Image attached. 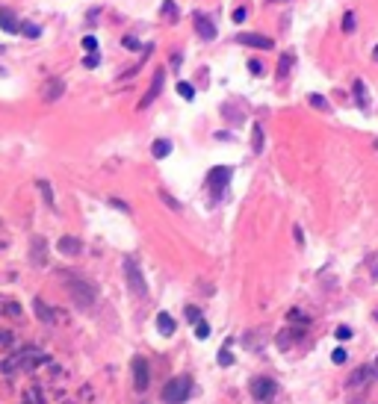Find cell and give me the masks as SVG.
<instances>
[{
  "label": "cell",
  "instance_id": "obj_32",
  "mask_svg": "<svg viewBox=\"0 0 378 404\" xmlns=\"http://www.w3.org/2000/svg\"><path fill=\"white\" fill-rule=\"evenodd\" d=\"M83 50L98 53V39H95V35H86V39H83Z\"/></svg>",
  "mask_w": 378,
  "mask_h": 404
},
{
  "label": "cell",
  "instance_id": "obj_11",
  "mask_svg": "<svg viewBox=\"0 0 378 404\" xmlns=\"http://www.w3.org/2000/svg\"><path fill=\"white\" fill-rule=\"evenodd\" d=\"M62 95H65V80H62V77H51V80L45 83V89H42V97H45L48 103L59 100Z\"/></svg>",
  "mask_w": 378,
  "mask_h": 404
},
{
  "label": "cell",
  "instance_id": "obj_19",
  "mask_svg": "<svg viewBox=\"0 0 378 404\" xmlns=\"http://www.w3.org/2000/svg\"><path fill=\"white\" fill-rule=\"evenodd\" d=\"M263 145H266V136H263V127L260 124H251V151L260 154Z\"/></svg>",
  "mask_w": 378,
  "mask_h": 404
},
{
  "label": "cell",
  "instance_id": "obj_33",
  "mask_svg": "<svg viewBox=\"0 0 378 404\" xmlns=\"http://www.w3.org/2000/svg\"><path fill=\"white\" fill-rule=\"evenodd\" d=\"M308 100H310V106H316V109H328V100H325L322 95H310Z\"/></svg>",
  "mask_w": 378,
  "mask_h": 404
},
{
  "label": "cell",
  "instance_id": "obj_27",
  "mask_svg": "<svg viewBox=\"0 0 378 404\" xmlns=\"http://www.w3.org/2000/svg\"><path fill=\"white\" fill-rule=\"evenodd\" d=\"M3 313H6V316H12V319H18V316H24V310H21V307H18L15 301H6V304H3Z\"/></svg>",
  "mask_w": 378,
  "mask_h": 404
},
{
  "label": "cell",
  "instance_id": "obj_46",
  "mask_svg": "<svg viewBox=\"0 0 378 404\" xmlns=\"http://www.w3.org/2000/svg\"><path fill=\"white\" fill-rule=\"evenodd\" d=\"M372 59H375V62H378V45H375V50H372Z\"/></svg>",
  "mask_w": 378,
  "mask_h": 404
},
{
  "label": "cell",
  "instance_id": "obj_8",
  "mask_svg": "<svg viewBox=\"0 0 378 404\" xmlns=\"http://www.w3.org/2000/svg\"><path fill=\"white\" fill-rule=\"evenodd\" d=\"M30 263L35 269H45L48 266V239L33 236V242H30Z\"/></svg>",
  "mask_w": 378,
  "mask_h": 404
},
{
  "label": "cell",
  "instance_id": "obj_30",
  "mask_svg": "<svg viewBox=\"0 0 378 404\" xmlns=\"http://www.w3.org/2000/svg\"><path fill=\"white\" fill-rule=\"evenodd\" d=\"M195 337H198V339H207V337H210V324H207L204 319L195 324Z\"/></svg>",
  "mask_w": 378,
  "mask_h": 404
},
{
  "label": "cell",
  "instance_id": "obj_1",
  "mask_svg": "<svg viewBox=\"0 0 378 404\" xmlns=\"http://www.w3.org/2000/svg\"><path fill=\"white\" fill-rule=\"evenodd\" d=\"M68 292H71V301L80 310H92L98 301V289L83 277H68Z\"/></svg>",
  "mask_w": 378,
  "mask_h": 404
},
{
  "label": "cell",
  "instance_id": "obj_49",
  "mask_svg": "<svg viewBox=\"0 0 378 404\" xmlns=\"http://www.w3.org/2000/svg\"><path fill=\"white\" fill-rule=\"evenodd\" d=\"M62 404H74V401H62Z\"/></svg>",
  "mask_w": 378,
  "mask_h": 404
},
{
  "label": "cell",
  "instance_id": "obj_16",
  "mask_svg": "<svg viewBox=\"0 0 378 404\" xmlns=\"http://www.w3.org/2000/svg\"><path fill=\"white\" fill-rule=\"evenodd\" d=\"M33 310H35V316H39V322H45V324L53 322V310H51L42 298H35V301H33Z\"/></svg>",
  "mask_w": 378,
  "mask_h": 404
},
{
  "label": "cell",
  "instance_id": "obj_17",
  "mask_svg": "<svg viewBox=\"0 0 378 404\" xmlns=\"http://www.w3.org/2000/svg\"><path fill=\"white\" fill-rule=\"evenodd\" d=\"M169 154H172V142L169 139H157L154 145H151V157H154V160H163Z\"/></svg>",
  "mask_w": 378,
  "mask_h": 404
},
{
  "label": "cell",
  "instance_id": "obj_24",
  "mask_svg": "<svg viewBox=\"0 0 378 404\" xmlns=\"http://www.w3.org/2000/svg\"><path fill=\"white\" fill-rule=\"evenodd\" d=\"M177 95L186 97V100H192V97H195V86L186 83V80H180V83H177Z\"/></svg>",
  "mask_w": 378,
  "mask_h": 404
},
{
  "label": "cell",
  "instance_id": "obj_35",
  "mask_svg": "<svg viewBox=\"0 0 378 404\" xmlns=\"http://www.w3.org/2000/svg\"><path fill=\"white\" fill-rule=\"evenodd\" d=\"M231 18H234V24H242V21L248 18V9H242V6H240V9H234V15H231Z\"/></svg>",
  "mask_w": 378,
  "mask_h": 404
},
{
  "label": "cell",
  "instance_id": "obj_3",
  "mask_svg": "<svg viewBox=\"0 0 378 404\" xmlns=\"http://www.w3.org/2000/svg\"><path fill=\"white\" fill-rule=\"evenodd\" d=\"M231 168L228 165H216V168H210V174H207V183H210V192H213V201H219L222 195H224V189H228V183H231Z\"/></svg>",
  "mask_w": 378,
  "mask_h": 404
},
{
  "label": "cell",
  "instance_id": "obj_13",
  "mask_svg": "<svg viewBox=\"0 0 378 404\" xmlns=\"http://www.w3.org/2000/svg\"><path fill=\"white\" fill-rule=\"evenodd\" d=\"M222 118L228 121V124H242L245 121V113L240 106H234V103H222Z\"/></svg>",
  "mask_w": 378,
  "mask_h": 404
},
{
  "label": "cell",
  "instance_id": "obj_26",
  "mask_svg": "<svg viewBox=\"0 0 378 404\" xmlns=\"http://www.w3.org/2000/svg\"><path fill=\"white\" fill-rule=\"evenodd\" d=\"M35 186H39L42 189V195H45V201L53 207V189H51V183H45V180H39V183H35Z\"/></svg>",
  "mask_w": 378,
  "mask_h": 404
},
{
  "label": "cell",
  "instance_id": "obj_37",
  "mask_svg": "<svg viewBox=\"0 0 378 404\" xmlns=\"http://www.w3.org/2000/svg\"><path fill=\"white\" fill-rule=\"evenodd\" d=\"M346 357H349V354H346V348H334V354H331V360H334V363H346Z\"/></svg>",
  "mask_w": 378,
  "mask_h": 404
},
{
  "label": "cell",
  "instance_id": "obj_23",
  "mask_svg": "<svg viewBox=\"0 0 378 404\" xmlns=\"http://www.w3.org/2000/svg\"><path fill=\"white\" fill-rule=\"evenodd\" d=\"M18 32H24L27 39H39V35H42V27H39V24H30V21H21Z\"/></svg>",
  "mask_w": 378,
  "mask_h": 404
},
{
  "label": "cell",
  "instance_id": "obj_15",
  "mask_svg": "<svg viewBox=\"0 0 378 404\" xmlns=\"http://www.w3.org/2000/svg\"><path fill=\"white\" fill-rule=\"evenodd\" d=\"M352 92H355V100H358V106H361L363 113H366V109H369V95H366V86H363V80H355V83H352Z\"/></svg>",
  "mask_w": 378,
  "mask_h": 404
},
{
  "label": "cell",
  "instance_id": "obj_44",
  "mask_svg": "<svg viewBox=\"0 0 378 404\" xmlns=\"http://www.w3.org/2000/svg\"><path fill=\"white\" fill-rule=\"evenodd\" d=\"M369 275H372V280H378V260L372 263V272H369Z\"/></svg>",
  "mask_w": 378,
  "mask_h": 404
},
{
  "label": "cell",
  "instance_id": "obj_36",
  "mask_svg": "<svg viewBox=\"0 0 378 404\" xmlns=\"http://www.w3.org/2000/svg\"><path fill=\"white\" fill-rule=\"evenodd\" d=\"M83 65H86V68H98V65H101V56H98V53H89V56L83 59Z\"/></svg>",
  "mask_w": 378,
  "mask_h": 404
},
{
  "label": "cell",
  "instance_id": "obj_14",
  "mask_svg": "<svg viewBox=\"0 0 378 404\" xmlns=\"http://www.w3.org/2000/svg\"><path fill=\"white\" fill-rule=\"evenodd\" d=\"M59 251H62L65 257H77V254L83 251V242H80L77 236H62V239H59Z\"/></svg>",
  "mask_w": 378,
  "mask_h": 404
},
{
  "label": "cell",
  "instance_id": "obj_20",
  "mask_svg": "<svg viewBox=\"0 0 378 404\" xmlns=\"http://www.w3.org/2000/svg\"><path fill=\"white\" fill-rule=\"evenodd\" d=\"M157 327H160L163 337H172L174 334V319L169 313H157Z\"/></svg>",
  "mask_w": 378,
  "mask_h": 404
},
{
  "label": "cell",
  "instance_id": "obj_22",
  "mask_svg": "<svg viewBox=\"0 0 378 404\" xmlns=\"http://www.w3.org/2000/svg\"><path fill=\"white\" fill-rule=\"evenodd\" d=\"M160 15H163V18H169V21L174 24V21H177V3H174V0H163Z\"/></svg>",
  "mask_w": 378,
  "mask_h": 404
},
{
  "label": "cell",
  "instance_id": "obj_7",
  "mask_svg": "<svg viewBox=\"0 0 378 404\" xmlns=\"http://www.w3.org/2000/svg\"><path fill=\"white\" fill-rule=\"evenodd\" d=\"M192 24H195V32L201 35L204 42H213L216 35H219V30H216V21H213L207 12H195V15H192Z\"/></svg>",
  "mask_w": 378,
  "mask_h": 404
},
{
  "label": "cell",
  "instance_id": "obj_9",
  "mask_svg": "<svg viewBox=\"0 0 378 404\" xmlns=\"http://www.w3.org/2000/svg\"><path fill=\"white\" fill-rule=\"evenodd\" d=\"M133 387L139 389V392H145L148 389V384H151V375H148V360L145 357H133Z\"/></svg>",
  "mask_w": 378,
  "mask_h": 404
},
{
  "label": "cell",
  "instance_id": "obj_40",
  "mask_svg": "<svg viewBox=\"0 0 378 404\" xmlns=\"http://www.w3.org/2000/svg\"><path fill=\"white\" fill-rule=\"evenodd\" d=\"M334 334H337V339H349V337H352V330H349V327L343 324V327H337Z\"/></svg>",
  "mask_w": 378,
  "mask_h": 404
},
{
  "label": "cell",
  "instance_id": "obj_31",
  "mask_svg": "<svg viewBox=\"0 0 378 404\" xmlns=\"http://www.w3.org/2000/svg\"><path fill=\"white\" fill-rule=\"evenodd\" d=\"M183 316H186V322H192V324H198V322H201L198 307H186V313H183Z\"/></svg>",
  "mask_w": 378,
  "mask_h": 404
},
{
  "label": "cell",
  "instance_id": "obj_38",
  "mask_svg": "<svg viewBox=\"0 0 378 404\" xmlns=\"http://www.w3.org/2000/svg\"><path fill=\"white\" fill-rule=\"evenodd\" d=\"M248 71L251 74H263V62L260 59H248Z\"/></svg>",
  "mask_w": 378,
  "mask_h": 404
},
{
  "label": "cell",
  "instance_id": "obj_18",
  "mask_svg": "<svg viewBox=\"0 0 378 404\" xmlns=\"http://www.w3.org/2000/svg\"><path fill=\"white\" fill-rule=\"evenodd\" d=\"M292 62H295V53H292V50H287V53L281 56V62H278V80H287V77H290Z\"/></svg>",
  "mask_w": 378,
  "mask_h": 404
},
{
  "label": "cell",
  "instance_id": "obj_25",
  "mask_svg": "<svg viewBox=\"0 0 378 404\" xmlns=\"http://www.w3.org/2000/svg\"><path fill=\"white\" fill-rule=\"evenodd\" d=\"M24 404H42V389L39 387H30L24 392Z\"/></svg>",
  "mask_w": 378,
  "mask_h": 404
},
{
  "label": "cell",
  "instance_id": "obj_28",
  "mask_svg": "<svg viewBox=\"0 0 378 404\" xmlns=\"http://www.w3.org/2000/svg\"><path fill=\"white\" fill-rule=\"evenodd\" d=\"M219 366H234V354L228 351V345L219 351Z\"/></svg>",
  "mask_w": 378,
  "mask_h": 404
},
{
  "label": "cell",
  "instance_id": "obj_12",
  "mask_svg": "<svg viewBox=\"0 0 378 404\" xmlns=\"http://www.w3.org/2000/svg\"><path fill=\"white\" fill-rule=\"evenodd\" d=\"M21 21L15 18V12L9 6H0V30H6V32H18Z\"/></svg>",
  "mask_w": 378,
  "mask_h": 404
},
{
  "label": "cell",
  "instance_id": "obj_29",
  "mask_svg": "<svg viewBox=\"0 0 378 404\" xmlns=\"http://www.w3.org/2000/svg\"><path fill=\"white\" fill-rule=\"evenodd\" d=\"M343 32H355V12L352 9L343 15Z\"/></svg>",
  "mask_w": 378,
  "mask_h": 404
},
{
  "label": "cell",
  "instance_id": "obj_4",
  "mask_svg": "<svg viewBox=\"0 0 378 404\" xmlns=\"http://www.w3.org/2000/svg\"><path fill=\"white\" fill-rule=\"evenodd\" d=\"M124 277H127V286L136 292V295H145L148 292V283H145V275L139 269V263L133 257H124Z\"/></svg>",
  "mask_w": 378,
  "mask_h": 404
},
{
  "label": "cell",
  "instance_id": "obj_39",
  "mask_svg": "<svg viewBox=\"0 0 378 404\" xmlns=\"http://www.w3.org/2000/svg\"><path fill=\"white\" fill-rule=\"evenodd\" d=\"M109 207H116V210H121V212H130V207H127L121 198H109Z\"/></svg>",
  "mask_w": 378,
  "mask_h": 404
},
{
  "label": "cell",
  "instance_id": "obj_6",
  "mask_svg": "<svg viewBox=\"0 0 378 404\" xmlns=\"http://www.w3.org/2000/svg\"><path fill=\"white\" fill-rule=\"evenodd\" d=\"M163 83H166V68H157L154 71V77H151V86H148V92L142 95V100H139V109H148L151 103H154L157 97H160V92H163Z\"/></svg>",
  "mask_w": 378,
  "mask_h": 404
},
{
  "label": "cell",
  "instance_id": "obj_48",
  "mask_svg": "<svg viewBox=\"0 0 378 404\" xmlns=\"http://www.w3.org/2000/svg\"><path fill=\"white\" fill-rule=\"evenodd\" d=\"M375 151H378V139H375Z\"/></svg>",
  "mask_w": 378,
  "mask_h": 404
},
{
  "label": "cell",
  "instance_id": "obj_50",
  "mask_svg": "<svg viewBox=\"0 0 378 404\" xmlns=\"http://www.w3.org/2000/svg\"><path fill=\"white\" fill-rule=\"evenodd\" d=\"M375 319H378V313H375Z\"/></svg>",
  "mask_w": 378,
  "mask_h": 404
},
{
  "label": "cell",
  "instance_id": "obj_5",
  "mask_svg": "<svg viewBox=\"0 0 378 404\" xmlns=\"http://www.w3.org/2000/svg\"><path fill=\"white\" fill-rule=\"evenodd\" d=\"M248 389H251V395L257 398V401H263V404H266V401H272L275 395H278V384L272 381V378H254L251 384H248Z\"/></svg>",
  "mask_w": 378,
  "mask_h": 404
},
{
  "label": "cell",
  "instance_id": "obj_43",
  "mask_svg": "<svg viewBox=\"0 0 378 404\" xmlns=\"http://www.w3.org/2000/svg\"><path fill=\"white\" fill-rule=\"evenodd\" d=\"M124 45H127V48H139V42L133 39V35H127V39H124Z\"/></svg>",
  "mask_w": 378,
  "mask_h": 404
},
{
  "label": "cell",
  "instance_id": "obj_34",
  "mask_svg": "<svg viewBox=\"0 0 378 404\" xmlns=\"http://www.w3.org/2000/svg\"><path fill=\"white\" fill-rule=\"evenodd\" d=\"M160 201H163L166 207H172V210H180V201H174L169 192H160Z\"/></svg>",
  "mask_w": 378,
  "mask_h": 404
},
{
  "label": "cell",
  "instance_id": "obj_2",
  "mask_svg": "<svg viewBox=\"0 0 378 404\" xmlns=\"http://www.w3.org/2000/svg\"><path fill=\"white\" fill-rule=\"evenodd\" d=\"M189 389H192V381H189V375H177L172 381H166L163 387V401L166 404H183L189 398Z\"/></svg>",
  "mask_w": 378,
  "mask_h": 404
},
{
  "label": "cell",
  "instance_id": "obj_41",
  "mask_svg": "<svg viewBox=\"0 0 378 404\" xmlns=\"http://www.w3.org/2000/svg\"><path fill=\"white\" fill-rule=\"evenodd\" d=\"M12 342V334H6V330H0V345H9Z\"/></svg>",
  "mask_w": 378,
  "mask_h": 404
},
{
  "label": "cell",
  "instance_id": "obj_47",
  "mask_svg": "<svg viewBox=\"0 0 378 404\" xmlns=\"http://www.w3.org/2000/svg\"><path fill=\"white\" fill-rule=\"evenodd\" d=\"M266 3H287V0H266Z\"/></svg>",
  "mask_w": 378,
  "mask_h": 404
},
{
  "label": "cell",
  "instance_id": "obj_42",
  "mask_svg": "<svg viewBox=\"0 0 378 404\" xmlns=\"http://www.w3.org/2000/svg\"><path fill=\"white\" fill-rule=\"evenodd\" d=\"M292 233H295V242H298V245H301V242H305V233H301V227H295Z\"/></svg>",
  "mask_w": 378,
  "mask_h": 404
},
{
  "label": "cell",
  "instance_id": "obj_21",
  "mask_svg": "<svg viewBox=\"0 0 378 404\" xmlns=\"http://www.w3.org/2000/svg\"><path fill=\"white\" fill-rule=\"evenodd\" d=\"M369 378H375L372 366H361V369H355V375L349 378V387H358V384H363V381H369Z\"/></svg>",
  "mask_w": 378,
  "mask_h": 404
},
{
  "label": "cell",
  "instance_id": "obj_45",
  "mask_svg": "<svg viewBox=\"0 0 378 404\" xmlns=\"http://www.w3.org/2000/svg\"><path fill=\"white\" fill-rule=\"evenodd\" d=\"M372 372H375V378H378V357H375V363H372Z\"/></svg>",
  "mask_w": 378,
  "mask_h": 404
},
{
  "label": "cell",
  "instance_id": "obj_10",
  "mask_svg": "<svg viewBox=\"0 0 378 404\" xmlns=\"http://www.w3.org/2000/svg\"><path fill=\"white\" fill-rule=\"evenodd\" d=\"M237 42L245 45V48H257V50H272L275 48V42L269 39V35H260V32H240Z\"/></svg>",
  "mask_w": 378,
  "mask_h": 404
}]
</instances>
